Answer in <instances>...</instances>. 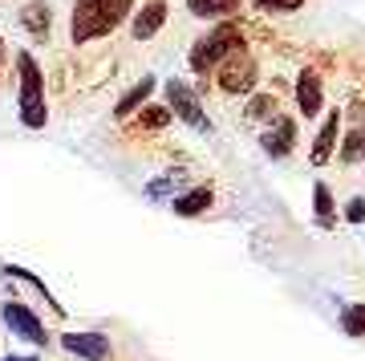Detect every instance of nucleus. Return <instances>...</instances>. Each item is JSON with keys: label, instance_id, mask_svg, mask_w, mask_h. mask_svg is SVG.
I'll return each instance as SVG.
<instances>
[{"label": "nucleus", "instance_id": "a211bd4d", "mask_svg": "<svg viewBox=\"0 0 365 361\" xmlns=\"http://www.w3.org/2000/svg\"><path fill=\"white\" fill-rule=\"evenodd\" d=\"M341 325H345V333L349 337H365V305H345Z\"/></svg>", "mask_w": 365, "mask_h": 361}, {"label": "nucleus", "instance_id": "9d476101", "mask_svg": "<svg viewBox=\"0 0 365 361\" xmlns=\"http://www.w3.org/2000/svg\"><path fill=\"white\" fill-rule=\"evenodd\" d=\"M337 130H341V114H337V110H329L325 126H321V134H317V142H313V167H325L329 158H333V146H337Z\"/></svg>", "mask_w": 365, "mask_h": 361}, {"label": "nucleus", "instance_id": "4be33fe9", "mask_svg": "<svg viewBox=\"0 0 365 361\" xmlns=\"http://www.w3.org/2000/svg\"><path fill=\"white\" fill-rule=\"evenodd\" d=\"M345 220H349V223H361L365 220V199H349V207H345Z\"/></svg>", "mask_w": 365, "mask_h": 361}, {"label": "nucleus", "instance_id": "4468645a", "mask_svg": "<svg viewBox=\"0 0 365 361\" xmlns=\"http://www.w3.org/2000/svg\"><path fill=\"white\" fill-rule=\"evenodd\" d=\"M211 207V187H195V191H182L179 199H175V215H199V211H207Z\"/></svg>", "mask_w": 365, "mask_h": 361}, {"label": "nucleus", "instance_id": "7ed1b4c3", "mask_svg": "<svg viewBox=\"0 0 365 361\" xmlns=\"http://www.w3.org/2000/svg\"><path fill=\"white\" fill-rule=\"evenodd\" d=\"M240 45H244V29L232 25V21H220L211 33H203V37L191 45V57H187V61H191L195 73H211V69H215L232 49H240Z\"/></svg>", "mask_w": 365, "mask_h": 361}, {"label": "nucleus", "instance_id": "9b49d317", "mask_svg": "<svg viewBox=\"0 0 365 361\" xmlns=\"http://www.w3.org/2000/svg\"><path fill=\"white\" fill-rule=\"evenodd\" d=\"M292 138H297V126H292V118H276L272 130L264 134V151L272 158H284L292 151Z\"/></svg>", "mask_w": 365, "mask_h": 361}, {"label": "nucleus", "instance_id": "aec40b11", "mask_svg": "<svg viewBox=\"0 0 365 361\" xmlns=\"http://www.w3.org/2000/svg\"><path fill=\"white\" fill-rule=\"evenodd\" d=\"M248 114H252V118H272V114H276V98H272V93L252 98V102H248Z\"/></svg>", "mask_w": 365, "mask_h": 361}, {"label": "nucleus", "instance_id": "ddd939ff", "mask_svg": "<svg viewBox=\"0 0 365 361\" xmlns=\"http://www.w3.org/2000/svg\"><path fill=\"white\" fill-rule=\"evenodd\" d=\"M150 93H155V78H143L138 86H130V90L122 93V102H118L114 114L126 118V114H134V110H143V106L150 102Z\"/></svg>", "mask_w": 365, "mask_h": 361}, {"label": "nucleus", "instance_id": "f8f14e48", "mask_svg": "<svg viewBox=\"0 0 365 361\" xmlns=\"http://www.w3.org/2000/svg\"><path fill=\"white\" fill-rule=\"evenodd\" d=\"M187 9H191L199 21H227V16L240 9V0H187Z\"/></svg>", "mask_w": 365, "mask_h": 361}, {"label": "nucleus", "instance_id": "423d86ee", "mask_svg": "<svg viewBox=\"0 0 365 361\" xmlns=\"http://www.w3.org/2000/svg\"><path fill=\"white\" fill-rule=\"evenodd\" d=\"M4 325L13 329L16 337H25V341H33V345H45L49 337H45V325L33 317V309L29 305H21V300H4Z\"/></svg>", "mask_w": 365, "mask_h": 361}, {"label": "nucleus", "instance_id": "f257e3e1", "mask_svg": "<svg viewBox=\"0 0 365 361\" xmlns=\"http://www.w3.org/2000/svg\"><path fill=\"white\" fill-rule=\"evenodd\" d=\"M130 9L134 0H73V21H69L73 45H90V41L114 33L130 16Z\"/></svg>", "mask_w": 365, "mask_h": 361}, {"label": "nucleus", "instance_id": "5701e85b", "mask_svg": "<svg viewBox=\"0 0 365 361\" xmlns=\"http://www.w3.org/2000/svg\"><path fill=\"white\" fill-rule=\"evenodd\" d=\"M4 361H37V357H4Z\"/></svg>", "mask_w": 365, "mask_h": 361}, {"label": "nucleus", "instance_id": "20e7f679", "mask_svg": "<svg viewBox=\"0 0 365 361\" xmlns=\"http://www.w3.org/2000/svg\"><path fill=\"white\" fill-rule=\"evenodd\" d=\"M211 73L220 78V90L223 93H252V90H256V81H260V69H256V61H252V53L244 49V45L227 53Z\"/></svg>", "mask_w": 365, "mask_h": 361}, {"label": "nucleus", "instance_id": "2eb2a0df", "mask_svg": "<svg viewBox=\"0 0 365 361\" xmlns=\"http://www.w3.org/2000/svg\"><path fill=\"white\" fill-rule=\"evenodd\" d=\"M21 25H25L29 33L45 37V33H49V4H45V0H33L25 13H21Z\"/></svg>", "mask_w": 365, "mask_h": 361}, {"label": "nucleus", "instance_id": "39448f33", "mask_svg": "<svg viewBox=\"0 0 365 361\" xmlns=\"http://www.w3.org/2000/svg\"><path fill=\"white\" fill-rule=\"evenodd\" d=\"M167 110H170V118H182L187 126L203 130V134L211 130V122H207V114H203V106H199L195 90H191L187 81H179V78L167 81Z\"/></svg>", "mask_w": 365, "mask_h": 361}, {"label": "nucleus", "instance_id": "6e6552de", "mask_svg": "<svg viewBox=\"0 0 365 361\" xmlns=\"http://www.w3.org/2000/svg\"><path fill=\"white\" fill-rule=\"evenodd\" d=\"M61 345H66L69 353L86 357V361H106L110 357V337L106 333H66Z\"/></svg>", "mask_w": 365, "mask_h": 361}, {"label": "nucleus", "instance_id": "f3484780", "mask_svg": "<svg viewBox=\"0 0 365 361\" xmlns=\"http://www.w3.org/2000/svg\"><path fill=\"white\" fill-rule=\"evenodd\" d=\"M361 155H365V130L353 126L349 134H345V142H341V163H357Z\"/></svg>", "mask_w": 365, "mask_h": 361}, {"label": "nucleus", "instance_id": "f03ea898", "mask_svg": "<svg viewBox=\"0 0 365 361\" xmlns=\"http://www.w3.org/2000/svg\"><path fill=\"white\" fill-rule=\"evenodd\" d=\"M16 78H21V122L29 130H41L45 126V73H41V65L33 53H21L16 57Z\"/></svg>", "mask_w": 365, "mask_h": 361}, {"label": "nucleus", "instance_id": "0eeeda50", "mask_svg": "<svg viewBox=\"0 0 365 361\" xmlns=\"http://www.w3.org/2000/svg\"><path fill=\"white\" fill-rule=\"evenodd\" d=\"M297 106L304 118H313L325 110V90H321V73L317 69H304L297 78Z\"/></svg>", "mask_w": 365, "mask_h": 361}, {"label": "nucleus", "instance_id": "1a4fd4ad", "mask_svg": "<svg viewBox=\"0 0 365 361\" xmlns=\"http://www.w3.org/2000/svg\"><path fill=\"white\" fill-rule=\"evenodd\" d=\"M163 21H167V0H146L143 4V13L134 16V41H146V37H155L158 29H163Z\"/></svg>", "mask_w": 365, "mask_h": 361}, {"label": "nucleus", "instance_id": "b1692460", "mask_svg": "<svg viewBox=\"0 0 365 361\" xmlns=\"http://www.w3.org/2000/svg\"><path fill=\"white\" fill-rule=\"evenodd\" d=\"M0 61H4V41H0Z\"/></svg>", "mask_w": 365, "mask_h": 361}, {"label": "nucleus", "instance_id": "dca6fc26", "mask_svg": "<svg viewBox=\"0 0 365 361\" xmlns=\"http://www.w3.org/2000/svg\"><path fill=\"white\" fill-rule=\"evenodd\" d=\"M313 199H317V223H321V228H333V223H337V211H333V195H329L325 183L313 187Z\"/></svg>", "mask_w": 365, "mask_h": 361}, {"label": "nucleus", "instance_id": "6ab92c4d", "mask_svg": "<svg viewBox=\"0 0 365 361\" xmlns=\"http://www.w3.org/2000/svg\"><path fill=\"white\" fill-rule=\"evenodd\" d=\"M170 122V110L167 106H143V126L146 130H163Z\"/></svg>", "mask_w": 365, "mask_h": 361}, {"label": "nucleus", "instance_id": "412c9836", "mask_svg": "<svg viewBox=\"0 0 365 361\" xmlns=\"http://www.w3.org/2000/svg\"><path fill=\"white\" fill-rule=\"evenodd\" d=\"M256 4H260L264 13H297L304 0H256Z\"/></svg>", "mask_w": 365, "mask_h": 361}]
</instances>
